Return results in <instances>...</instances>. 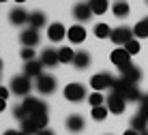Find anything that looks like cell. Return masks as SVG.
Returning <instances> with one entry per match:
<instances>
[{
    "label": "cell",
    "mask_w": 148,
    "mask_h": 135,
    "mask_svg": "<svg viewBox=\"0 0 148 135\" xmlns=\"http://www.w3.org/2000/svg\"><path fill=\"white\" fill-rule=\"evenodd\" d=\"M112 90L118 92V95H122L127 101H137V103H140L142 97H144V95L140 92V86H137V84H131V82H127L125 77H118V79L114 82V86H112Z\"/></svg>",
    "instance_id": "1"
},
{
    "label": "cell",
    "mask_w": 148,
    "mask_h": 135,
    "mask_svg": "<svg viewBox=\"0 0 148 135\" xmlns=\"http://www.w3.org/2000/svg\"><path fill=\"white\" fill-rule=\"evenodd\" d=\"M47 120H49L47 114H39V116H28L26 120H22V129H19V131H24V133H28V135H37L39 131L47 129Z\"/></svg>",
    "instance_id": "2"
},
{
    "label": "cell",
    "mask_w": 148,
    "mask_h": 135,
    "mask_svg": "<svg viewBox=\"0 0 148 135\" xmlns=\"http://www.w3.org/2000/svg\"><path fill=\"white\" fill-rule=\"evenodd\" d=\"M11 92H15L17 97H28V92L32 90V77H28V75H15L13 79H11Z\"/></svg>",
    "instance_id": "3"
},
{
    "label": "cell",
    "mask_w": 148,
    "mask_h": 135,
    "mask_svg": "<svg viewBox=\"0 0 148 135\" xmlns=\"http://www.w3.org/2000/svg\"><path fill=\"white\" fill-rule=\"evenodd\" d=\"M116 77L110 75V73H95L90 77V88H92L95 92H103V90H112V86H114Z\"/></svg>",
    "instance_id": "4"
},
{
    "label": "cell",
    "mask_w": 148,
    "mask_h": 135,
    "mask_svg": "<svg viewBox=\"0 0 148 135\" xmlns=\"http://www.w3.org/2000/svg\"><path fill=\"white\" fill-rule=\"evenodd\" d=\"M110 39H112V43H114V45L125 47L131 39H135V34H133V28H129V26H118V28L112 30V37Z\"/></svg>",
    "instance_id": "5"
},
{
    "label": "cell",
    "mask_w": 148,
    "mask_h": 135,
    "mask_svg": "<svg viewBox=\"0 0 148 135\" xmlns=\"http://www.w3.org/2000/svg\"><path fill=\"white\" fill-rule=\"evenodd\" d=\"M105 105H108L110 114H118V116H120V114L125 112V107H127V99L122 95H118V92L110 90V95L105 97Z\"/></svg>",
    "instance_id": "6"
},
{
    "label": "cell",
    "mask_w": 148,
    "mask_h": 135,
    "mask_svg": "<svg viewBox=\"0 0 148 135\" xmlns=\"http://www.w3.org/2000/svg\"><path fill=\"white\" fill-rule=\"evenodd\" d=\"M24 110L28 112V116H39V114H49V110H47V103H43L41 99H37V97H26L24 99Z\"/></svg>",
    "instance_id": "7"
},
{
    "label": "cell",
    "mask_w": 148,
    "mask_h": 135,
    "mask_svg": "<svg viewBox=\"0 0 148 135\" xmlns=\"http://www.w3.org/2000/svg\"><path fill=\"white\" fill-rule=\"evenodd\" d=\"M62 95H64V99L71 101V103H79V101H84V99H86V88L82 86V84H77V82H73V84H67V86H64Z\"/></svg>",
    "instance_id": "8"
},
{
    "label": "cell",
    "mask_w": 148,
    "mask_h": 135,
    "mask_svg": "<svg viewBox=\"0 0 148 135\" xmlns=\"http://www.w3.org/2000/svg\"><path fill=\"white\" fill-rule=\"evenodd\" d=\"M110 60L114 62L120 71H125V69H129V66H131V54H129L125 47H116V49L110 54Z\"/></svg>",
    "instance_id": "9"
},
{
    "label": "cell",
    "mask_w": 148,
    "mask_h": 135,
    "mask_svg": "<svg viewBox=\"0 0 148 135\" xmlns=\"http://www.w3.org/2000/svg\"><path fill=\"white\" fill-rule=\"evenodd\" d=\"M34 86H37V90L41 92V95H52V92L56 90V77L54 75H39L37 82H34Z\"/></svg>",
    "instance_id": "10"
},
{
    "label": "cell",
    "mask_w": 148,
    "mask_h": 135,
    "mask_svg": "<svg viewBox=\"0 0 148 135\" xmlns=\"http://www.w3.org/2000/svg\"><path fill=\"white\" fill-rule=\"evenodd\" d=\"M19 41H22V45L24 47H37L39 45V30L37 28H26V30H22V34H19Z\"/></svg>",
    "instance_id": "11"
},
{
    "label": "cell",
    "mask_w": 148,
    "mask_h": 135,
    "mask_svg": "<svg viewBox=\"0 0 148 135\" xmlns=\"http://www.w3.org/2000/svg\"><path fill=\"white\" fill-rule=\"evenodd\" d=\"M92 7H90L88 2H77L73 7V17L77 19V22H88L90 17H92Z\"/></svg>",
    "instance_id": "12"
},
{
    "label": "cell",
    "mask_w": 148,
    "mask_h": 135,
    "mask_svg": "<svg viewBox=\"0 0 148 135\" xmlns=\"http://www.w3.org/2000/svg\"><path fill=\"white\" fill-rule=\"evenodd\" d=\"M39 60L43 62V66H56V64H60L58 49H54V47H45L43 51H41Z\"/></svg>",
    "instance_id": "13"
},
{
    "label": "cell",
    "mask_w": 148,
    "mask_h": 135,
    "mask_svg": "<svg viewBox=\"0 0 148 135\" xmlns=\"http://www.w3.org/2000/svg\"><path fill=\"white\" fill-rule=\"evenodd\" d=\"M28 19H30V13L24 11V9H19V7H15V9L9 11V22L13 26H24V24H28Z\"/></svg>",
    "instance_id": "14"
},
{
    "label": "cell",
    "mask_w": 148,
    "mask_h": 135,
    "mask_svg": "<svg viewBox=\"0 0 148 135\" xmlns=\"http://www.w3.org/2000/svg\"><path fill=\"white\" fill-rule=\"evenodd\" d=\"M67 37L71 43H75V45H79V43H84L86 41V28L82 24H75V26H69V32H67Z\"/></svg>",
    "instance_id": "15"
},
{
    "label": "cell",
    "mask_w": 148,
    "mask_h": 135,
    "mask_svg": "<svg viewBox=\"0 0 148 135\" xmlns=\"http://www.w3.org/2000/svg\"><path fill=\"white\" fill-rule=\"evenodd\" d=\"M67 32H69V30L64 28L62 24H58V22H54V24L47 28V37H49V41H54V43L62 41L64 37H67Z\"/></svg>",
    "instance_id": "16"
},
{
    "label": "cell",
    "mask_w": 148,
    "mask_h": 135,
    "mask_svg": "<svg viewBox=\"0 0 148 135\" xmlns=\"http://www.w3.org/2000/svg\"><path fill=\"white\" fill-rule=\"evenodd\" d=\"M64 124H67V129L71 133H79V131H84V127H86V120L79 116V114H71V116L64 120Z\"/></svg>",
    "instance_id": "17"
},
{
    "label": "cell",
    "mask_w": 148,
    "mask_h": 135,
    "mask_svg": "<svg viewBox=\"0 0 148 135\" xmlns=\"http://www.w3.org/2000/svg\"><path fill=\"white\" fill-rule=\"evenodd\" d=\"M24 75H28V77H34L37 79L39 75H43V62L41 60H30V62H26L24 64Z\"/></svg>",
    "instance_id": "18"
},
{
    "label": "cell",
    "mask_w": 148,
    "mask_h": 135,
    "mask_svg": "<svg viewBox=\"0 0 148 135\" xmlns=\"http://www.w3.org/2000/svg\"><path fill=\"white\" fill-rule=\"evenodd\" d=\"M120 77H125V79L131 82V84H140V79H142V69H140V66H135V64H131L129 69L120 71Z\"/></svg>",
    "instance_id": "19"
},
{
    "label": "cell",
    "mask_w": 148,
    "mask_h": 135,
    "mask_svg": "<svg viewBox=\"0 0 148 135\" xmlns=\"http://www.w3.org/2000/svg\"><path fill=\"white\" fill-rule=\"evenodd\" d=\"M129 2H127V0H114V4H112V13L116 15V17H127V15H129Z\"/></svg>",
    "instance_id": "20"
},
{
    "label": "cell",
    "mask_w": 148,
    "mask_h": 135,
    "mask_svg": "<svg viewBox=\"0 0 148 135\" xmlns=\"http://www.w3.org/2000/svg\"><path fill=\"white\" fill-rule=\"evenodd\" d=\"M73 64H75V69H88V66H90V54H88L86 49L75 51V60H73Z\"/></svg>",
    "instance_id": "21"
},
{
    "label": "cell",
    "mask_w": 148,
    "mask_h": 135,
    "mask_svg": "<svg viewBox=\"0 0 148 135\" xmlns=\"http://www.w3.org/2000/svg\"><path fill=\"white\" fill-rule=\"evenodd\" d=\"M131 129H135V131H140V133L148 131V116H144V114H135V116L131 118Z\"/></svg>",
    "instance_id": "22"
},
{
    "label": "cell",
    "mask_w": 148,
    "mask_h": 135,
    "mask_svg": "<svg viewBox=\"0 0 148 135\" xmlns=\"http://www.w3.org/2000/svg\"><path fill=\"white\" fill-rule=\"evenodd\" d=\"M45 22H47V19H45V13L43 11H32L30 13V19H28V24H30V28H43L45 26Z\"/></svg>",
    "instance_id": "23"
},
{
    "label": "cell",
    "mask_w": 148,
    "mask_h": 135,
    "mask_svg": "<svg viewBox=\"0 0 148 135\" xmlns=\"http://www.w3.org/2000/svg\"><path fill=\"white\" fill-rule=\"evenodd\" d=\"M133 34H135V39H146L148 37V17L140 19V22L133 26Z\"/></svg>",
    "instance_id": "24"
},
{
    "label": "cell",
    "mask_w": 148,
    "mask_h": 135,
    "mask_svg": "<svg viewBox=\"0 0 148 135\" xmlns=\"http://www.w3.org/2000/svg\"><path fill=\"white\" fill-rule=\"evenodd\" d=\"M58 56H60V64H69V62L75 60V51L69 47V45H62L58 49Z\"/></svg>",
    "instance_id": "25"
},
{
    "label": "cell",
    "mask_w": 148,
    "mask_h": 135,
    "mask_svg": "<svg viewBox=\"0 0 148 135\" xmlns=\"http://www.w3.org/2000/svg\"><path fill=\"white\" fill-rule=\"evenodd\" d=\"M88 4L92 7V13H95V15H103V13L110 9V2H108V0H88Z\"/></svg>",
    "instance_id": "26"
},
{
    "label": "cell",
    "mask_w": 148,
    "mask_h": 135,
    "mask_svg": "<svg viewBox=\"0 0 148 135\" xmlns=\"http://www.w3.org/2000/svg\"><path fill=\"white\" fill-rule=\"evenodd\" d=\"M112 30H114V28H110L108 24L101 22V24L95 26V37H99V39H110V37H112Z\"/></svg>",
    "instance_id": "27"
},
{
    "label": "cell",
    "mask_w": 148,
    "mask_h": 135,
    "mask_svg": "<svg viewBox=\"0 0 148 135\" xmlns=\"http://www.w3.org/2000/svg\"><path fill=\"white\" fill-rule=\"evenodd\" d=\"M108 114H110L108 105H99V107H92V112H90V116H92V120L101 122V120H105V118H108Z\"/></svg>",
    "instance_id": "28"
},
{
    "label": "cell",
    "mask_w": 148,
    "mask_h": 135,
    "mask_svg": "<svg viewBox=\"0 0 148 135\" xmlns=\"http://www.w3.org/2000/svg\"><path fill=\"white\" fill-rule=\"evenodd\" d=\"M88 103L92 107H99V105H105V99H103V92H92L88 97Z\"/></svg>",
    "instance_id": "29"
},
{
    "label": "cell",
    "mask_w": 148,
    "mask_h": 135,
    "mask_svg": "<svg viewBox=\"0 0 148 135\" xmlns=\"http://www.w3.org/2000/svg\"><path fill=\"white\" fill-rule=\"evenodd\" d=\"M125 49H127V51H129V54H131V56H133V54H137V51H140V49H142V45H140V39H131V41H129V43H127V45H125Z\"/></svg>",
    "instance_id": "30"
},
{
    "label": "cell",
    "mask_w": 148,
    "mask_h": 135,
    "mask_svg": "<svg viewBox=\"0 0 148 135\" xmlns=\"http://www.w3.org/2000/svg\"><path fill=\"white\" fill-rule=\"evenodd\" d=\"M13 116L22 122V120H26V118H28V112L24 110V105H15V107H13Z\"/></svg>",
    "instance_id": "31"
},
{
    "label": "cell",
    "mask_w": 148,
    "mask_h": 135,
    "mask_svg": "<svg viewBox=\"0 0 148 135\" xmlns=\"http://www.w3.org/2000/svg\"><path fill=\"white\" fill-rule=\"evenodd\" d=\"M19 56H22V58L26 60V62L34 60V47H24V49H22V54H19Z\"/></svg>",
    "instance_id": "32"
},
{
    "label": "cell",
    "mask_w": 148,
    "mask_h": 135,
    "mask_svg": "<svg viewBox=\"0 0 148 135\" xmlns=\"http://www.w3.org/2000/svg\"><path fill=\"white\" fill-rule=\"evenodd\" d=\"M137 114H144V116H148V95L142 97V101H140V112Z\"/></svg>",
    "instance_id": "33"
},
{
    "label": "cell",
    "mask_w": 148,
    "mask_h": 135,
    "mask_svg": "<svg viewBox=\"0 0 148 135\" xmlns=\"http://www.w3.org/2000/svg\"><path fill=\"white\" fill-rule=\"evenodd\" d=\"M9 90H11V88H7V86H2V88H0V99H2V101H7Z\"/></svg>",
    "instance_id": "34"
},
{
    "label": "cell",
    "mask_w": 148,
    "mask_h": 135,
    "mask_svg": "<svg viewBox=\"0 0 148 135\" xmlns=\"http://www.w3.org/2000/svg\"><path fill=\"white\" fill-rule=\"evenodd\" d=\"M2 135H28V133H24V131H15V129H9V131H4Z\"/></svg>",
    "instance_id": "35"
},
{
    "label": "cell",
    "mask_w": 148,
    "mask_h": 135,
    "mask_svg": "<svg viewBox=\"0 0 148 135\" xmlns=\"http://www.w3.org/2000/svg\"><path fill=\"white\" fill-rule=\"evenodd\" d=\"M122 135H142V133H140V131H135V129H127V131L122 133Z\"/></svg>",
    "instance_id": "36"
},
{
    "label": "cell",
    "mask_w": 148,
    "mask_h": 135,
    "mask_svg": "<svg viewBox=\"0 0 148 135\" xmlns=\"http://www.w3.org/2000/svg\"><path fill=\"white\" fill-rule=\"evenodd\" d=\"M37 135H56V133L52 131V129H43V131H39Z\"/></svg>",
    "instance_id": "37"
},
{
    "label": "cell",
    "mask_w": 148,
    "mask_h": 135,
    "mask_svg": "<svg viewBox=\"0 0 148 135\" xmlns=\"http://www.w3.org/2000/svg\"><path fill=\"white\" fill-rule=\"evenodd\" d=\"M15 2H26V0H15Z\"/></svg>",
    "instance_id": "38"
},
{
    "label": "cell",
    "mask_w": 148,
    "mask_h": 135,
    "mask_svg": "<svg viewBox=\"0 0 148 135\" xmlns=\"http://www.w3.org/2000/svg\"><path fill=\"white\" fill-rule=\"evenodd\" d=\"M142 135H148V131H144V133H142Z\"/></svg>",
    "instance_id": "39"
},
{
    "label": "cell",
    "mask_w": 148,
    "mask_h": 135,
    "mask_svg": "<svg viewBox=\"0 0 148 135\" xmlns=\"http://www.w3.org/2000/svg\"><path fill=\"white\" fill-rule=\"evenodd\" d=\"M2 2H4V0H2Z\"/></svg>",
    "instance_id": "40"
},
{
    "label": "cell",
    "mask_w": 148,
    "mask_h": 135,
    "mask_svg": "<svg viewBox=\"0 0 148 135\" xmlns=\"http://www.w3.org/2000/svg\"><path fill=\"white\" fill-rule=\"evenodd\" d=\"M146 2H148V0H146Z\"/></svg>",
    "instance_id": "41"
}]
</instances>
